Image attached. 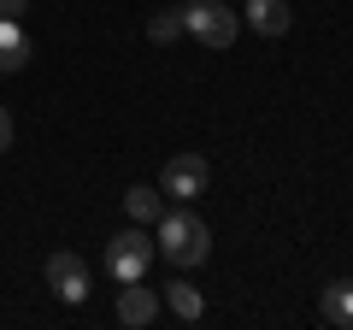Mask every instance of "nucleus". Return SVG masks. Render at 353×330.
<instances>
[{"instance_id":"obj_1","label":"nucleus","mask_w":353,"mask_h":330,"mask_svg":"<svg viewBox=\"0 0 353 330\" xmlns=\"http://www.w3.org/2000/svg\"><path fill=\"white\" fill-rule=\"evenodd\" d=\"M153 248H159L171 266H201L206 254H212V230H206V218L194 213L189 201H176V206H165L159 213V224H153Z\"/></svg>"},{"instance_id":"obj_2","label":"nucleus","mask_w":353,"mask_h":330,"mask_svg":"<svg viewBox=\"0 0 353 330\" xmlns=\"http://www.w3.org/2000/svg\"><path fill=\"white\" fill-rule=\"evenodd\" d=\"M153 254H159V248H153L148 224L118 230V236H106V278H112V283H136V278H148Z\"/></svg>"},{"instance_id":"obj_3","label":"nucleus","mask_w":353,"mask_h":330,"mask_svg":"<svg viewBox=\"0 0 353 330\" xmlns=\"http://www.w3.org/2000/svg\"><path fill=\"white\" fill-rule=\"evenodd\" d=\"M183 36H194L201 48H230L241 36V18H236V6L194 0V6H183Z\"/></svg>"},{"instance_id":"obj_4","label":"nucleus","mask_w":353,"mask_h":330,"mask_svg":"<svg viewBox=\"0 0 353 330\" xmlns=\"http://www.w3.org/2000/svg\"><path fill=\"white\" fill-rule=\"evenodd\" d=\"M206 183H212V165L201 153H171L159 171V195H171V201H201Z\"/></svg>"},{"instance_id":"obj_5","label":"nucleus","mask_w":353,"mask_h":330,"mask_svg":"<svg viewBox=\"0 0 353 330\" xmlns=\"http://www.w3.org/2000/svg\"><path fill=\"white\" fill-rule=\"evenodd\" d=\"M88 283H94V271H88L83 254H71V248H59V254H48V289L59 295L65 307L88 301Z\"/></svg>"},{"instance_id":"obj_6","label":"nucleus","mask_w":353,"mask_h":330,"mask_svg":"<svg viewBox=\"0 0 353 330\" xmlns=\"http://www.w3.org/2000/svg\"><path fill=\"white\" fill-rule=\"evenodd\" d=\"M159 318V289H148V283H124L118 289V324H130V330H141V324H153Z\"/></svg>"},{"instance_id":"obj_7","label":"nucleus","mask_w":353,"mask_h":330,"mask_svg":"<svg viewBox=\"0 0 353 330\" xmlns=\"http://www.w3.org/2000/svg\"><path fill=\"white\" fill-rule=\"evenodd\" d=\"M294 12L289 0H248V30H259V36H289Z\"/></svg>"},{"instance_id":"obj_8","label":"nucleus","mask_w":353,"mask_h":330,"mask_svg":"<svg viewBox=\"0 0 353 330\" xmlns=\"http://www.w3.org/2000/svg\"><path fill=\"white\" fill-rule=\"evenodd\" d=\"M30 36H24V24H18V18H0V71L12 77V71H24L30 65Z\"/></svg>"},{"instance_id":"obj_9","label":"nucleus","mask_w":353,"mask_h":330,"mask_svg":"<svg viewBox=\"0 0 353 330\" xmlns=\"http://www.w3.org/2000/svg\"><path fill=\"white\" fill-rule=\"evenodd\" d=\"M159 307H171V313L183 318V324H194V318L206 313V301H201V289H194L189 278H171V283H165V289H159Z\"/></svg>"},{"instance_id":"obj_10","label":"nucleus","mask_w":353,"mask_h":330,"mask_svg":"<svg viewBox=\"0 0 353 330\" xmlns=\"http://www.w3.org/2000/svg\"><path fill=\"white\" fill-rule=\"evenodd\" d=\"M318 313L330 318V324H341V330H353V278H336L324 289V301H318Z\"/></svg>"},{"instance_id":"obj_11","label":"nucleus","mask_w":353,"mask_h":330,"mask_svg":"<svg viewBox=\"0 0 353 330\" xmlns=\"http://www.w3.org/2000/svg\"><path fill=\"white\" fill-rule=\"evenodd\" d=\"M124 213H130V224H159L165 195H153V183H136V189H124Z\"/></svg>"},{"instance_id":"obj_12","label":"nucleus","mask_w":353,"mask_h":330,"mask_svg":"<svg viewBox=\"0 0 353 330\" xmlns=\"http://www.w3.org/2000/svg\"><path fill=\"white\" fill-rule=\"evenodd\" d=\"M148 41H159V48L183 41V6H159V12L148 18Z\"/></svg>"},{"instance_id":"obj_13","label":"nucleus","mask_w":353,"mask_h":330,"mask_svg":"<svg viewBox=\"0 0 353 330\" xmlns=\"http://www.w3.org/2000/svg\"><path fill=\"white\" fill-rule=\"evenodd\" d=\"M12 148V113H6V106H0V153Z\"/></svg>"},{"instance_id":"obj_14","label":"nucleus","mask_w":353,"mask_h":330,"mask_svg":"<svg viewBox=\"0 0 353 330\" xmlns=\"http://www.w3.org/2000/svg\"><path fill=\"white\" fill-rule=\"evenodd\" d=\"M30 12V0H0V18H24Z\"/></svg>"}]
</instances>
